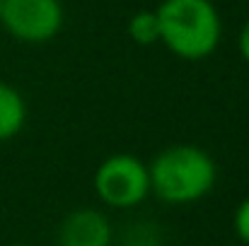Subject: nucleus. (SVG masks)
I'll list each match as a JSON object with an SVG mask.
<instances>
[{
  "label": "nucleus",
  "mask_w": 249,
  "mask_h": 246,
  "mask_svg": "<svg viewBox=\"0 0 249 246\" xmlns=\"http://www.w3.org/2000/svg\"><path fill=\"white\" fill-rule=\"evenodd\" d=\"M232 230H235V237H237L245 246H249V196L235 208Z\"/></svg>",
  "instance_id": "nucleus-9"
},
{
  "label": "nucleus",
  "mask_w": 249,
  "mask_h": 246,
  "mask_svg": "<svg viewBox=\"0 0 249 246\" xmlns=\"http://www.w3.org/2000/svg\"><path fill=\"white\" fill-rule=\"evenodd\" d=\"M7 246H32V244H24V242H12V244H7Z\"/></svg>",
  "instance_id": "nucleus-11"
},
{
  "label": "nucleus",
  "mask_w": 249,
  "mask_h": 246,
  "mask_svg": "<svg viewBox=\"0 0 249 246\" xmlns=\"http://www.w3.org/2000/svg\"><path fill=\"white\" fill-rule=\"evenodd\" d=\"M150 196L167 205H191L211 196L218 181V164L208 150L189 143L169 145L148 164Z\"/></svg>",
  "instance_id": "nucleus-2"
},
{
  "label": "nucleus",
  "mask_w": 249,
  "mask_h": 246,
  "mask_svg": "<svg viewBox=\"0 0 249 246\" xmlns=\"http://www.w3.org/2000/svg\"><path fill=\"white\" fill-rule=\"evenodd\" d=\"M121 246H160V232L153 222L133 225L124 234V244Z\"/></svg>",
  "instance_id": "nucleus-8"
},
{
  "label": "nucleus",
  "mask_w": 249,
  "mask_h": 246,
  "mask_svg": "<svg viewBox=\"0 0 249 246\" xmlns=\"http://www.w3.org/2000/svg\"><path fill=\"white\" fill-rule=\"evenodd\" d=\"M66 10L61 0H2L0 24L22 44H49L63 29Z\"/></svg>",
  "instance_id": "nucleus-4"
},
{
  "label": "nucleus",
  "mask_w": 249,
  "mask_h": 246,
  "mask_svg": "<svg viewBox=\"0 0 249 246\" xmlns=\"http://www.w3.org/2000/svg\"><path fill=\"white\" fill-rule=\"evenodd\" d=\"M29 118V106L24 94L7 84L0 82V143H7L12 138H17Z\"/></svg>",
  "instance_id": "nucleus-6"
},
{
  "label": "nucleus",
  "mask_w": 249,
  "mask_h": 246,
  "mask_svg": "<svg viewBox=\"0 0 249 246\" xmlns=\"http://www.w3.org/2000/svg\"><path fill=\"white\" fill-rule=\"evenodd\" d=\"M126 34L138 46H153L160 44V22L155 10H138L128 17Z\"/></svg>",
  "instance_id": "nucleus-7"
},
{
  "label": "nucleus",
  "mask_w": 249,
  "mask_h": 246,
  "mask_svg": "<svg viewBox=\"0 0 249 246\" xmlns=\"http://www.w3.org/2000/svg\"><path fill=\"white\" fill-rule=\"evenodd\" d=\"M94 196L111 210H131L148 200L150 174L148 164L131 152H116L94 169L92 176Z\"/></svg>",
  "instance_id": "nucleus-3"
},
{
  "label": "nucleus",
  "mask_w": 249,
  "mask_h": 246,
  "mask_svg": "<svg viewBox=\"0 0 249 246\" xmlns=\"http://www.w3.org/2000/svg\"><path fill=\"white\" fill-rule=\"evenodd\" d=\"M160 44L179 61H206L223 41V17L213 0H162L158 7Z\"/></svg>",
  "instance_id": "nucleus-1"
},
{
  "label": "nucleus",
  "mask_w": 249,
  "mask_h": 246,
  "mask_svg": "<svg viewBox=\"0 0 249 246\" xmlns=\"http://www.w3.org/2000/svg\"><path fill=\"white\" fill-rule=\"evenodd\" d=\"M0 12H2V0H0Z\"/></svg>",
  "instance_id": "nucleus-12"
},
{
  "label": "nucleus",
  "mask_w": 249,
  "mask_h": 246,
  "mask_svg": "<svg viewBox=\"0 0 249 246\" xmlns=\"http://www.w3.org/2000/svg\"><path fill=\"white\" fill-rule=\"evenodd\" d=\"M114 227L97 208L71 210L58 227V246H111Z\"/></svg>",
  "instance_id": "nucleus-5"
},
{
  "label": "nucleus",
  "mask_w": 249,
  "mask_h": 246,
  "mask_svg": "<svg viewBox=\"0 0 249 246\" xmlns=\"http://www.w3.org/2000/svg\"><path fill=\"white\" fill-rule=\"evenodd\" d=\"M237 53L249 66V17L245 19V24L240 27V34H237Z\"/></svg>",
  "instance_id": "nucleus-10"
}]
</instances>
